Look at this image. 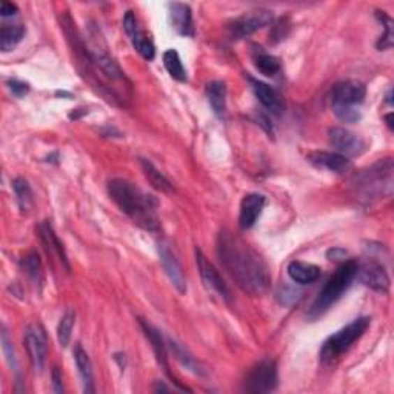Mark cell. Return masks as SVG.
<instances>
[{
    "label": "cell",
    "mask_w": 394,
    "mask_h": 394,
    "mask_svg": "<svg viewBox=\"0 0 394 394\" xmlns=\"http://www.w3.org/2000/svg\"><path fill=\"white\" fill-rule=\"evenodd\" d=\"M298 294H300V293L296 291L294 288H285V290H284L282 293H279V298L282 299V304H286V299H288V298H291L293 302L298 300V299H299Z\"/></svg>",
    "instance_id": "38"
},
{
    "label": "cell",
    "mask_w": 394,
    "mask_h": 394,
    "mask_svg": "<svg viewBox=\"0 0 394 394\" xmlns=\"http://www.w3.org/2000/svg\"><path fill=\"white\" fill-rule=\"evenodd\" d=\"M124 29L125 33L130 37V41L133 43V47L136 48V51L145 59V60H153L156 56V48L153 42H151L148 37L140 31V28L138 25V20H136V16L133 14V11H128L124 17Z\"/></svg>",
    "instance_id": "12"
},
{
    "label": "cell",
    "mask_w": 394,
    "mask_h": 394,
    "mask_svg": "<svg viewBox=\"0 0 394 394\" xmlns=\"http://www.w3.org/2000/svg\"><path fill=\"white\" fill-rule=\"evenodd\" d=\"M309 162L313 165L325 168L333 173H342L348 170L350 161L339 153H328V151H317V153L309 154Z\"/></svg>",
    "instance_id": "19"
},
{
    "label": "cell",
    "mask_w": 394,
    "mask_h": 394,
    "mask_svg": "<svg viewBox=\"0 0 394 394\" xmlns=\"http://www.w3.org/2000/svg\"><path fill=\"white\" fill-rule=\"evenodd\" d=\"M377 17L382 22V25L385 28V34L381 37V41L377 42L379 50H390L393 47V20L386 16L382 11H377Z\"/></svg>",
    "instance_id": "31"
},
{
    "label": "cell",
    "mask_w": 394,
    "mask_h": 394,
    "mask_svg": "<svg viewBox=\"0 0 394 394\" xmlns=\"http://www.w3.org/2000/svg\"><path fill=\"white\" fill-rule=\"evenodd\" d=\"M13 189L16 193V199L22 211H27L33 205V191L29 188L28 182L25 179H14L13 180Z\"/></svg>",
    "instance_id": "29"
},
{
    "label": "cell",
    "mask_w": 394,
    "mask_h": 394,
    "mask_svg": "<svg viewBox=\"0 0 394 394\" xmlns=\"http://www.w3.org/2000/svg\"><path fill=\"white\" fill-rule=\"evenodd\" d=\"M39 236H41V239L43 242L45 248L48 249V253L51 256H54L56 259L64 265L66 271H70V262H68V257L65 254L64 245L60 244V240L56 236L54 230H52L51 224H48V222L41 224V226H39Z\"/></svg>",
    "instance_id": "17"
},
{
    "label": "cell",
    "mask_w": 394,
    "mask_h": 394,
    "mask_svg": "<svg viewBox=\"0 0 394 394\" xmlns=\"http://www.w3.org/2000/svg\"><path fill=\"white\" fill-rule=\"evenodd\" d=\"M371 323L370 317H359V319L348 323L346 327L339 330L335 335H331L325 342L319 351V358L322 363H333L337 360L340 356L350 350L351 345L359 340L365 331L368 330Z\"/></svg>",
    "instance_id": "4"
},
{
    "label": "cell",
    "mask_w": 394,
    "mask_h": 394,
    "mask_svg": "<svg viewBox=\"0 0 394 394\" xmlns=\"http://www.w3.org/2000/svg\"><path fill=\"white\" fill-rule=\"evenodd\" d=\"M159 257H161L162 267L166 272V276L171 280L173 286L176 288L180 294H184L187 291V280L176 254L171 251V248L166 244H159Z\"/></svg>",
    "instance_id": "13"
},
{
    "label": "cell",
    "mask_w": 394,
    "mask_h": 394,
    "mask_svg": "<svg viewBox=\"0 0 394 394\" xmlns=\"http://www.w3.org/2000/svg\"><path fill=\"white\" fill-rule=\"evenodd\" d=\"M52 388H54L56 393H62L64 386H62V374H60L59 368L52 370Z\"/></svg>",
    "instance_id": "37"
},
{
    "label": "cell",
    "mask_w": 394,
    "mask_h": 394,
    "mask_svg": "<svg viewBox=\"0 0 394 394\" xmlns=\"http://www.w3.org/2000/svg\"><path fill=\"white\" fill-rule=\"evenodd\" d=\"M216 253L225 271H228L242 290L253 296L268 293L271 286L268 265L245 240L224 230L217 236Z\"/></svg>",
    "instance_id": "1"
},
{
    "label": "cell",
    "mask_w": 394,
    "mask_h": 394,
    "mask_svg": "<svg viewBox=\"0 0 394 394\" xmlns=\"http://www.w3.org/2000/svg\"><path fill=\"white\" fill-rule=\"evenodd\" d=\"M196 263H197V268H199L203 284L207 285V288H210L211 291H214L216 294L221 296L224 300L230 302L231 291H230L228 285L225 284L221 272H219L214 265L211 263L205 256H203L200 249H196Z\"/></svg>",
    "instance_id": "8"
},
{
    "label": "cell",
    "mask_w": 394,
    "mask_h": 394,
    "mask_svg": "<svg viewBox=\"0 0 394 394\" xmlns=\"http://www.w3.org/2000/svg\"><path fill=\"white\" fill-rule=\"evenodd\" d=\"M277 386V365L275 360L263 359L249 371L245 381V390L248 393L263 394L275 391Z\"/></svg>",
    "instance_id": "5"
},
{
    "label": "cell",
    "mask_w": 394,
    "mask_h": 394,
    "mask_svg": "<svg viewBox=\"0 0 394 394\" xmlns=\"http://www.w3.org/2000/svg\"><path fill=\"white\" fill-rule=\"evenodd\" d=\"M272 24V13L268 10L248 11L244 16L238 17L230 25V34L233 39H244L259 29Z\"/></svg>",
    "instance_id": "7"
},
{
    "label": "cell",
    "mask_w": 394,
    "mask_h": 394,
    "mask_svg": "<svg viewBox=\"0 0 394 394\" xmlns=\"http://www.w3.org/2000/svg\"><path fill=\"white\" fill-rule=\"evenodd\" d=\"M19 10H17V6L8 2V0H3L2 5H0V14H2L3 17H10V16H14Z\"/></svg>",
    "instance_id": "35"
},
{
    "label": "cell",
    "mask_w": 394,
    "mask_h": 394,
    "mask_svg": "<svg viewBox=\"0 0 394 394\" xmlns=\"http://www.w3.org/2000/svg\"><path fill=\"white\" fill-rule=\"evenodd\" d=\"M154 391H168V388H166V386L162 385L161 382H157L154 386Z\"/></svg>",
    "instance_id": "39"
},
{
    "label": "cell",
    "mask_w": 394,
    "mask_h": 394,
    "mask_svg": "<svg viewBox=\"0 0 394 394\" xmlns=\"http://www.w3.org/2000/svg\"><path fill=\"white\" fill-rule=\"evenodd\" d=\"M75 323V313L73 309H66L64 316L60 317V322L57 325V339L62 346H68L71 340V333Z\"/></svg>",
    "instance_id": "28"
},
{
    "label": "cell",
    "mask_w": 394,
    "mask_h": 394,
    "mask_svg": "<svg viewBox=\"0 0 394 394\" xmlns=\"http://www.w3.org/2000/svg\"><path fill=\"white\" fill-rule=\"evenodd\" d=\"M22 268H24L27 276L31 279L36 285H41L43 282V268L37 253H28L24 259H22Z\"/></svg>",
    "instance_id": "27"
},
{
    "label": "cell",
    "mask_w": 394,
    "mask_h": 394,
    "mask_svg": "<svg viewBox=\"0 0 394 394\" xmlns=\"http://www.w3.org/2000/svg\"><path fill=\"white\" fill-rule=\"evenodd\" d=\"M108 194L119 210L140 228L156 233L161 228L154 196L143 193L130 180L112 179L108 182Z\"/></svg>",
    "instance_id": "2"
},
{
    "label": "cell",
    "mask_w": 394,
    "mask_h": 394,
    "mask_svg": "<svg viewBox=\"0 0 394 394\" xmlns=\"http://www.w3.org/2000/svg\"><path fill=\"white\" fill-rule=\"evenodd\" d=\"M74 360H75V365H78L79 370V374L82 377V384H83V390L87 393H94V386H93V365H91V360H89V356L88 353L83 350L82 345L78 344L74 346Z\"/></svg>",
    "instance_id": "21"
},
{
    "label": "cell",
    "mask_w": 394,
    "mask_h": 394,
    "mask_svg": "<svg viewBox=\"0 0 394 394\" xmlns=\"http://www.w3.org/2000/svg\"><path fill=\"white\" fill-rule=\"evenodd\" d=\"M8 87L11 89V93L16 97H24L25 94H28V91H29L28 83L20 82V80H10Z\"/></svg>",
    "instance_id": "34"
},
{
    "label": "cell",
    "mask_w": 394,
    "mask_h": 394,
    "mask_svg": "<svg viewBox=\"0 0 394 394\" xmlns=\"http://www.w3.org/2000/svg\"><path fill=\"white\" fill-rule=\"evenodd\" d=\"M367 88L362 82L358 80H345L340 82L333 88L331 102L339 107H353L356 108L365 98Z\"/></svg>",
    "instance_id": "10"
},
{
    "label": "cell",
    "mask_w": 394,
    "mask_h": 394,
    "mask_svg": "<svg viewBox=\"0 0 394 394\" xmlns=\"http://www.w3.org/2000/svg\"><path fill=\"white\" fill-rule=\"evenodd\" d=\"M254 65L259 73H262L267 78H271V75H276L280 71V60L275 56L267 54V52H259L254 57Z\"/></svg>",
    "instance_id": "30"
},
{
    "label": "cell",
    "mask_w": 394,
    "mask_h": 394,
    "mask_svg": "<svg viewBox=\"0 0 394 394\" xmlns=\"http://www.w3.org/2000/svg\"><path fill=\"white\" fill-rule=\"evenodd\" d=\"M166 346H170V350L173 351V356L177 359L180 365H184L189 371H193L194 374H199V376L205 374V370H203V367L200 365V362L197 360L184 345H180L179 342H176V340L168 339V345H166Z\"/></svg>",
    "instance_id": "23"
},
{
    "label": "cell",
    "mask_w": 394,
    "mask_h": 394,
    "mask_svg": "<svg viewBox=\"0 0 394 394\" xmlns=\"http://www.w3.org/2000/svg\"><path fill=\"white\" fill-rule=\"evenodd\" d=\"M265 207V197L262 194L251 193L247 194L240 202L239 211V225L242 230L253 228L257 219L261 217L262 210Z\"/></svg>",
    "instance_id": "14"
},
{
    "label": "cell",
    "mask_w": 394,
    "mask_h": 394,
    "mask_svg": "<svg viewBox=\"0 0 394 394\" xmlns=\"http://www.w3.org/2000/svg\"><path fill=\"white\" fill-rule=\"evenodd\" d=\"M2 348H3V353L6 356V360L13 367H16V359H14V350H13V345L10 344V339L8 335H6V331H2Z\"/></svg>",
    "instance_id": "33"
},
{
    "label": "cell",
    "mask_w": 394,
    "mask_h": 394,
    "mask_svg": "<svg viewBox=\"0 0 394 394\" xmlns=\"http://www.w3.org/2000/svg\"><path fill=\"white\" fill-rule=\"evenodd\" d=\"M140 166L143 170V174H145V177L148 179V182L151 184V187L156 188L157 191H161V193H173L174 191V187H173L171 182L166 179L163 174L159 171L149 161H147V159H140Z\"/></svg>",
    "instance_id": "24"
},
{
    "label": "cell",
    "mask_w": 394,
    "mask_h": 394,
    "mask_svg": "<svg viewBox=\"0 0 394 394\" xmlns=\"http://www.w3.org/2000/svg\"><path fill=\"white\" fill-rule=\"evenodd\" d=\"M170 22L171 27L176 29L180 36L193 37L194 36V25H193V13L189 5L174 2L170 3Z\"/></svg>",
    "instance_id": "15"
},
{
    "label": "cell",
    "mask_w": 394,
    "mask_h": 394,
    "mask_svg": "<svg viewBox=\"0 0 394 394\" xmlns=\"http://www.w3.org/2000/svg\"><path fill=\"white\" fill-rule=\"evenodd\" d=\"M24 342L33 368L41 373L45 367V362H47L48 354L47 331H45L41 323L28 325V328L25 330Z\"/></svg>",
    "instance_id": "6"
},
{
    "label": "cell",
    "mask_w": 394,
    "mask_h": 394,
    "mask_svg": "<svg viewBox=\"0 0 394 394\" xmlns=\"http://www.w3.org/2000/svg\"><path fill=\"white\" fill-rule=\"evenodd\" d=\"M333 112L340 122L345 124H356L360 120V112L353 107H339V105H333Z\"/></svg>",
    "instance_id": "32"
},
{
    "label": "cell",
    "mask_w": 394,
    "mask_h": 394,
    "mask_svg": "<svg viewBox=\"0 0 394 394\" xmlns=\"http://www.w3.org/2000/svg\"><path fill=\"white\" fill-rule=\"evenodd\" d=\"M327 257L330 261H335V262H337V261H344L345 257H346V251L344 248H339V247H336V248H331V249H328L327 251Z\"/></svg>",
    "instance_id": "36"
},
{
    "label": "cell",
    "mask_w": 394,
    "mask_h": 394,
    "mask_svg": "<svg viewBox=\"0 0 394 394\" xmlns=\"http://www.w3.org/2000/svg\"><path fill=\"white\" fill-rule=\"evenodd\" d=\"M140 327L143 333H145L147 339L149 340L151 346H153V351L156 354L159 365H161L166 373H168V354H166V344L161 335V331H159L154 325H151L149 322L143 321V319H140Z\"/></svg>",
    "instance_id": "18"
},
{
    "label": "cell",
    "mask_w": 394,
    "mask_h": 394,
    "mask_svg": "<svg viewBox=\"0 0 394 394\" xmlns=\"http://www.w3.org/2000/svg\"><path fill=\"white\" fill-rule=\"evenodd\" d=\"M25 27L20 24H3L0 28V48L3 52L11 51L24 39Z\"/></svg>",
    "instance_id": "25"
},
{
    "label": "cell",
    "mask_w": 394,
    "mask_h": 394,
    "mask_svg": "<svg viewBox=\"0 0 394 394\" xmlns=\"http://www.w3.org/2000/svg\"><path fill=\"white\" fill-rule=\"evenodd\" d=\"M163 65L173 79H176L177 82H187V70L176 50H166L163 52Z\"/></svg>",
    "instance_id": "26"
},
{
    "label": "cell",
    "mask_w": 394,
    "mask_h": 394,
    "mask_svg": "<svg viewBox=\"0 0 394 394\" xmlns=\"http://www.w3.org/2000/svg\"><path fill=\"white\" fill-rule=\"evenodd\" d=\"M356 277H359L360 282L373 291L386 293L390 290V277L379 262L367 261L365 263L359 265Z\"/></svg>",
    "instance_id": "11"
},
{
    "label": "cell",
    "mask_w": 394,
    "mask_h": 394,
    "mask_svg": "<svg viewBox=\"0 0 394 394\" xmlns=\"http://www.w3.org/2000/svg\"><path fill=\"white\" fill-rule=\"evenodd\" d=\"M288 276H290L293 282L296 284L300 285L313 284L321 277V268L313 263L294 261L288 265Z\"/></svg>",
    "instance_id": "20"
},
{
    "label": "cell",
    "mask_w": 394,
    "mask_h": 394,
    "mask_svg": "<svg viewBox=\"0 0 394 394\" xmlns=\"http://www.w3.org/2000/svg\"><path fill=\"white\" fill-rule=\"evenodd\" d=\"M207 98L214 115L224 117L226 110V87L221 80H213L207 85Z\"/></svg>",
    "instance_id": "22"
},
{
    "label": "cell",
    "mask_w": 394,
    "mask_h": 394,
    "mask_svg": "<svg viewBox=\"0 0 394 394\" xmlns=\"http://www.w3.org/2000/svg\"><path fill=\"white\" fill-rule=\"evenodd\" d=\"M358 261L350 259L345 261L342 265H339V268L333 272V276L327 280V284L323 285L321 293L317 294L314 304L309 309V317H319L327 309L335 305L336 302L342 298V294L350 288L351 282L358 275Z\"/></svg>",
    "instance_id": "3"
},
{
    "label": "cell",
    "mask_w": 394,
    "mask_h": 394,
    "mask_svg": "<svg viewBox=\"0 0 394 394\" xmlns=\"http://www.w3.org/2000/svg\"><path fill=\"white\" fill-rule=\"evenodd\" d=\"M330 145L336 149V153L348 157L360 156L365 151V142L359 136H356L345 128H331L328 131Z\"/></svg>",
    "instance_id": "9"
},
{
    "label": "cell",
    "mask_w": 394,
    "mask_h": 394,
    "mask_svg": "<svg viewBox=\"0 0 394 394\" xmlns=\"http://www.w3.org/2000/svg\"><path fill=\"white\" fill-rule=\"evenodd\" d=\"M249 82H251L254 94H256L257 98H259V102L270 112H272V115L279 116L284 110V102H282V97L279 96L277 91L275 88H271L270 85H267V83L261 82V80H256V79L249 78Z\"/></svg>",
    "instance_id": "16"
}]
</instances>
